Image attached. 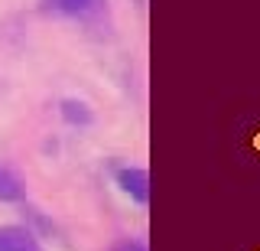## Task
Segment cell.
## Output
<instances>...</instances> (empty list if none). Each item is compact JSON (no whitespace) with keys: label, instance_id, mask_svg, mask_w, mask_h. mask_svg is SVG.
I'll return each instance as SVG.
<instances>
[{"label":"cell","instance_id":"6","mask_svg":"<svg viewBox=\"0 0 260 251\" xmlns=\"http://www.w3.org/2000/svg\"><path fill=\"white\" fill-rule=\"evenodd\" d=\"M111 251H146V245L140 238H124V241H117Z\"/></svg>","mask_w":260,"mask_h":251},{"label":"cell","instance_id":"1","mask_svg":"<svg viewBox=\"0 0 260 251\" xmlns=\"http://www.w3.org/2000/svg\"><path fill=\"white\" fill-rule=\"evenodd\" d=\"M114 186L120 192L137 202V206H146L150 202V173L143 166H117L114 170Z\"/></svg>","mask_w":260,"mask_h":251},{"label":"cell","instance_id":"5","mask_svg":"<svg viewBox=\"0 0 260 251\" xmlns=\"http://www.w3.org/2000/svg\"><path fill=\"white\" fill-rule=\"evenodd\" d=\"M26 199V186H23V180L13 173V170L0 166V202H23Z\"/></svg>","mask_w":260,"mask_h":251},{"label":"cell","instance_id":"4","mask_svg":"<svg viewBox=\"0 0 260 251\" xmlns=\"http://www.w3.org/2000/svg\"><path fill=\"white\" fill-rule=\"evenodd\" d=\"M59 118L65 121L69 127H91L94 124V111L85 98H62L59 101Z\"/></svg>","mask_w":260,"mask_h":251},{"label":"cell","instance_id":"3","mask_svg":"<svg viewBox=\"0 0 260 251\" xmlns=\"http://www.w3.org/2000/svg\"><path fill=\"white\" fill-rule=\"evenodd\" d=\"M0 251H46L29 225H0Z\"/></svg>","mask_w":260,"mask_h":251},{"label":"cell","instance_id":"2","mask_svg":"<svg viewBox=\"0 0 260 251\" xmlns=\"http://www.w3.org/2000/svg\"><path fill=\"white\" fill-rule=\"evenodd\" d=\"M104 4L108 0H39L46 13L62 20H91L98 13H104Z\"/></svg>","mask_w":260,"mask_h":251}]
</instances>
